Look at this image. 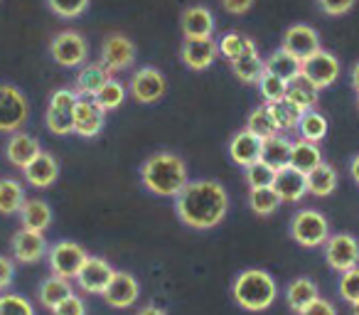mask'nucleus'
Segmentation results:
<instances>
[{"label":"nucleus","mask_w":359,"mask_h":315,"mask_svg":"<svg viewBox=\"0 0 359 315\" xmlns=\"http://www.w3.org/2000/svg\"><path fill=\"white\" fill-rule=\"evenodd\" d=\"M52 313L55 315H86V305L79 295H72V298H67L65 303H62L60 308L52 310Z\"/></svg>","instance_id":"obj_47"},{"label":"nucleus","mask_w":359,"mask_h":315,"mask_svg":"<svg viewBox=\"0 0 359 315\" xmlns=\"http://www.w3.org/2000/svg\"><path fill=\"white\" fill-rule=\"evenodd\" d=\"M349 175L354 177V182L359 185V153L352 158V163H349Z\"/></svg>","instance_id":"obj_51"},{"label":"nucleus","mask_w":359,"mask_h":315,"mask_svg":"<svg viewBox=\"0 0 359 315\" xmlns=\"http://www.w3.org/2000/svg\"><path fill=\"white\" fill-rule=\"evenodd\" d=\"M30 119L27 96L18 86L0 84V133H20Z\"/></svg>","instance_id":"obj_6"},{"label":"nucleus","mask_w":359,"mask_h":315,"mask_svg":"<svg viewBox=\"0 0 359 315\" xmlns=\"http://www.w3.org/2000/svg\"><path fill=\"white\" fill-rule=\"evenodd\" d=\"M352 315H359V303L352 305Z\"/></svg>","instance_id":"obj_54"},{"label":"nucleus","mask_w":359,"mask_h":315,"mask_svg":"<svg viewBox=\"0 0 359 315\" xmlns=\"http://www.w3.org/2000/svg\"><path fill=\"white\" fill-rule=\"evenodd\" d=\"M27 195L13 177H0V215H20Z\"/></svg>","instance_id":"obj_32"},{"label":"nucleus","mask_w":359,"mask_h":315,"mask_svg":"<svg viewBox=\"0 0 359 315\" xmlns=\"http://www.w3.org/2000/svg\"><path fill=\"white\" fill-rule=\"evenodd\" d=\"M276 175L278 173L271 166H266L264 161L254 163V166L246 168V182H249V190H264V187H273Z\"/></svg>","instance_id":"obj_41"},{"label":"nucleus","mask_w":359,"mask_h":315,"mask_svg":"<svg viewBox=\"0 0 359 315\" xmlns=\"http://www.w3.org/2000/svg\"><path fill=\"white\" fill-rule=\"evenodd\" d=\"M300 72H303V62L295 60L293 55H288L283 47L273 50L269 55V60H266V74L278 76V79L285 81V84H290L293 79H298Z\"/></svg>","instance_id":"obj_27"},{"label":"nucleus","mask_w":359,"mask_h":315,"mask_svg":"<svg viewBox=\"0 0 359 315\" xmlns=\"http://www.w3.org/2000/svg\"><path fill=\"white\" fill-rule=\"evenodd\" d=\"M318 94L320 89H315L305 76H298L288 84V91H285V99L290 101L293 106H298L300 111H313L318 106Z\"/></svg>","instance_id":"obj_33"},{"label":"nucleus","mask_w":359,"mask_h":315,"mask_svg":"<svg viewBox=\"0 0 359 315\" xmlns=\"http://www.w3.org/2000/svg\"><path fill=\"white\" fill-rule=\"evenodd\" d=\"M337 190V170L330 163H323L308 175V192L315 197H330Z\"/></svg>","instance_id":"obj_35"},{"label":"nucleus","mask_w":359,"mask_h":315,"mask_svg":"<svg viewBox=\"0 0 359 315\" xmlns=\"http://www.w3.org/2000/svg\"><path fill=\"white\" fill-rule=\"evenodd\" d=\"M180 27L185 40H210L217 30L215 13L207 6H190L180 15Z\"/></svg>","instance_id":"obj_14"},{"label":"nucleus","mask_w":359,"mask_h":315,"mask_svg":"<svg viewBox=\"0 0 359 315\" xmlns=\"http://www.w3.org/2000/svg\"><path fill=\"white\" fill-rule=\"evenodd\" d=\"M109 79H111V74L104 69V67H101V62H99V65H84L79 74H76V79H74L76 96H79V99H81V96H84V99H94V96L104 89V84Z\"/></svg>","instance_id":"obj_26"},{"label":"nucleus","mask_w":359,"mask_h":315,"mask_svg":"<svg viewBox=\"0 0 359 315\" xmlns=\"http://www.w3.org/2000/svg\"><path fill=\"white\" fill-rule=\"evenodd\" d=\"M320 298V288L315 281L305 279V276H298L293 279L288 286H285V303L293 313H303L308 305H313L315 300Z\"/></svg>","instance_id":"obj_24"},{"label":"nucleus","mask_w":359,"mask_h":315,"mask_svg":"<svg viewBox=\"0 0 359 315\" xmlns=\"http://www.w3.org/2000/svg\"><path fill=\"white\" fill-rule=\"evenodd\" d=\"M249 207L254 215L259 217H271L278 212L280 197L276 195L273 187H264V190H249Z\"/></svg>","instance_id":"obj_39"},{"label":"nucleus","mask_w":359,"mask_h":315,"mask_svg":"<svg viewBox=\"0 0 359 315\" xmlns=\"http://www.w3.org/2000/svg\"><path fill=\"white\" fill-rule=\"evenodd\" d=\"M165 74L155 67H140L133 76H130V96L140 104H155L165 96Z\"/></svg>","instance_id":"obj_11"},{"label":"nucleus","mask_w":359,"mask_h":315,"mask_svg":"<svg viewBox=\"0 0 359 315\" xmlns=\"http://www.w3.org/2000/svg\"><path fill=\"white\" fill-rule=\"evenodd\" d=\"M323 153H320V145L308 143V140H293V153H290V168L298 173H303L305 177L313 170H318L323 166Z\"/></svg>","instance_id":"obj_28"},{"label":"nucleus","mask_w":359,"mask_h":315,"mask_svg":"<svg viewBox=\"0 0 359 315\" xmlns=\"http://www.w3.org/2000/svg\"><path fill=\"white\" fill-rule=\"evenodd\" d=\"M327 130H330L327 119H325V116L320 114L318 109L305 111V114L300 116V121H298L300 140H308V143H315V145H318L320 140H323L325 135H327Z\"/></svg>","instance_id":"obj_34"},{"label":"nucleus","mask_w":359,"mask_h":315,"mask_svg":"<svg viewBox=\"0 0 359 315\" xmlns=\"http://www.w3.org/2000/svg\"><path fill=\"white\" fill-rule=\"evenodd\" d=\"M231 69H234L236 79L244 81V84H259V79L266 72V60H261L259 50L246 52L236 62H231Z\"/></svg>","instance_id":"obj_31"},{"label":"nucleus","mask_w":359,"mask_h":315,"mask_svg":"<svg viewBox=\"0 0 359 315\" xmlns=\"http://www.w3.org/2000/svg\"><path fill=\"white\" fill-rule=\"evenodd\" d=\"M72 295H74L72 283L67 279H60V276H50V279L42 281L40 288H37V298H40V303L45 305L47 310L60 308V305L65 303L67 298H72Z\"/></svg>","instance_id":"obj_30"},{"label":"nucleus","mask_w":359,"mask_h":315,"mask_svg":"<svg viewBox=\"0 0 359 315\" xmlns=\"http://www.w3.org/2000/svg\"><path fill=\"white\" fill-rule=\"evenodd\" d=\"M175 212L190 229H215L229 212V195L215 180H192L175 197Z\"/></svg>","instance_id":"obj_1"},{"label":"nucleus","mask_w":359,"mask_h":315,"mask_svg":"<svg viewBox=\"0 0 359 315\" xmlns=\"http://www.w3.org/2000/svg\"><path fill=\"white\" fill-rule=\"evenodd\" d=\"M273 190L280 197V202H300L308 195V177L303 173L293 170V168H285L276 175Z\"/></svg>","instance_id":"obj_23"},{"label":"nucleus","mask_w":359,"mask_h":315,"mask_svg":"<svg viewBox=\"0 0 359 315\" xmlns=\"http://www.w3.org/2000/svg\"><path fill=\"white\" fill-rule=\"evenodd\" d=\"M300 315H337V308H334L330 300H325L323 295H320V298L315 300L313 305H308V308H305Z\"/></svg>","instance_id":"obj_49"},{"label":"nucleus","mask_w":359,"mask_h":315,"mask_svg":"<svg viewBox=\"0 0 359 315\" xmlns=\"http://www.w3.org/2000/svg\"><path fill=\"white\" fill-rule=\"evenodd\" d=\"M357 106H359V94H357Z\"/></svg>","instance_id":"obj_55"},{"label":"nucleus","mask_w":359,"mask_h":315,"mask_svg":"<svg viewBox=\"0 0 359 315\" xmlns=\"http://www.w3.org/2000/svg\"><path fill=\"white\" fill-rule=\"evenodd\" d=\"M254 50H259L256 42L249 40V37H244V35H239V32H226L224 37H219V55L229 62H236L241 55L254 52Z\"/></svg>","instance_id":"obj_37"},{"label":"nucleus","mask_w":359,"mask_h":315,"mask_svg":"<svg viewBox=\"0 0 359 315\" xmlns=\"http://www.w3.org/2000/svg\"><path fill=\"white\" fill-rule=\"evenodd\" d=\"M45 3L57 18H65V20H74L89 8V0H45Z\"/></svg>","instance_id":"obj_43"},{"label":"nucleus","mask_w":359,"mask_h":315,"mask_svg":"<svg viewBox=\"0 0 359 315\" xmlns=\"http://www.w3.org/2000/svg\"><path fill=\"white\" fill-rule=\"evenodd\" d=\"M138 298H140V283L135 281V276H130L128 271H116L109 288L104 290L106 305H111L116 310H126L130 305H135Z\"/></svg>","instance_id":"obj_16"},{"label":"nucleus","mask_w":359,"mask_h":315,"mask_svg":"<svg viewBox=\"0 0 359 315\" xmlns=\"http://www.w3.org/2000/svg\"><path fill=\"white\" fill-rule=\"evenodd\" d=\"M89 261V254L81 244L76 241H57L47 249V264H50L52 276H60V279H76L79 271L84 269V264Z\"/></svg>","instance_id":"obj_5"},{"label":"nucleus","mask_w":359,"mask_h":315,"mask_svg":"<svg viewBox=\"0 0 359 315\" xmlns=\"http://www.w3.org/2000/svg\"><path fill=\"white\" fill-rule=\"evenodd\" d=\"M226 150H229V158L236 163V166H241L246 170L249 166H254V163L261 161V150H264V140L259 138V135H254L251 130H239V133L231 135L229 145H226Z\"/></svg>","instance_id":"obj_18"},{"label":"nucleus","mask_w":359,"mask_h":315,"mask_svg":"<svg viewBox=\"0 0 359 315\" xmlns=\"http://www.w3.org/2000/svg\"><path fill=\"white\" fill-rule=\"evenodd\" d=\"M269 109L271 119L273 123L278 126V130H290V128H298V121L303 116V111L298 106H293L288 99H280V101H273V104H264Z\"/></svg>","instance_id":"obj_36"},{"label":"nucleus","mask_w":359,"mask_h":315,"mask_svg":"<svg viewBox=\"0 0 359 315\" xmlns=\"http://www.w3.org/2000/svg\"><path fill=\"white\" fill-rule=\"evenodd\" d=\"M22 173H25L27 185L37 187V190H45V187L55 185L57 177H60V163H57V158L52 153L42 150Z\"/></svg>","instance_id":"obj_22"},{"label":"nucleus","mask_w":359,"mask_h":315,"mask_svg":"<svg viewBox=\"0 0 359 315\" xmlns=\"http://www.w3.org/2000/svg\"><path fill=\"white\" fill-rule=\"evenodd\" d=\"M50 57L62 67H84L89 57V45L84 35L76 30H62L52 37Z\"/></svg>","instance_id":"obj_8"},{"label":"nucleus","mask_w":359,"mask_h":315,"mask_svg":"<svg viewBox=\"0 0 359 315\" xmlns=\"http://www.w3.org/2000/svg\"><path fill=\"white\" fill-rule=\"evenodd\" d=\"M357 0H318V8L330 18H339V15H347L349 11L354 8Z\"/></svg>","instance_id":"obj_46"},{"label":"nucleus","mask_w":359,"mask_h":315,"mask_svg":"<svg viewBox=\"0 0 359 315\" xmlns=\"http://www.w3.org/2000/svg\"><path fill=\"white\" fill-rule=\"evenodd\" d=\"M135 62V45L126 35H109L101 45V67L114 76V72L128 69Z\"/></svg>","instance_id":"obj_12"},{"label":"nucleus","mask_w":359,"mask_h":315,"mask_svg":"<svg viewBox=\"0 0 359 315\" xmlns=\"http://www.w3.org/2000/svg\"><path fill=\"white\" fill-rule=\"evenodd\" d=\"M123 99H126V86L121 84L118 79H114V76H111V79L104 84V89L94 96L96 106H99L104 114L106 111H116L121 104H123Z\"/></svg>","instance_id":"obj_40"},{"label":"nucleus","mask_w":359,"mask_h":315,"mask_svg":"<svg viewBox=\"0 0 359 315\" xmlns=\"http://www.w3.org/2000/svg\"><path fill=\"white\" fill-rule=\"evenodd\" d=\"M222 8L229 15H244L254 8V0H222Z\"/></svg>","instance_id":"obj_50"},{"label":"nucleus","mask_w":359,"mask_h":315,"mask_svg":"<svg viewBox=\"0 0 359 315\" xmlns=\"http://www.w3.org/2000/svg\"><path fill=\"white\" fill-rule=\"evenodd\" d=\"M116 269L101 256H89V261L84 264V269L76 276V283L84 293L91 295H104V290L109 288L111 279H114Z\"/></svg>","instance_id":"obj_15"},{"label":"nucleus","mask_w":359,"mask_h":315,"mask_svg":"<svg viewBox=\"0 0 359 315\" xmlns=\"http://www.w3.org/2000/svg\"><path fill=\"white\" fill-rule=\"evenodd\" d=\"M15 279V264L8 256H0V290H6Z\"/></svg>","instance_id":"obj_48"},{"label":"nucleus","mask_w":359,"mask_h":315,"mask_svg":"<svg viewBox=\"0 0 359 315\" xmlns=\"http://www.w3.org/2000/svg\"><path fill=\"white\" fill-rule=\"evenodd\" d=\"M283 47L288 55H293L295 60L305 62L308 57H313L315 52H320V35L315 27L305 25V22H298V25H290L283 35Z\"/></svg>","instance_id":"obj_13"},{"label":"nucleus","mask_w":359,"mask_h":315,"mask_svg":"<svg viewBox=\"0 0 359 315\" xmlns=\"http://www.w3.org/2000/svg\"><path fill=\"white\" fill-rule=\"evenodd\" d=\"M290 153H293V140L283 138V135H273V138L264 140V150H261V161L271 166L276 173L290 168Z\"/></svg>","instance_id":"obj_29"},{"label":"nucleus","mask_w":359,"mask_h":315,"mask_svg":"<svg viewBox=\"0 0 359 315\" xmlns=\"http://www.w3.org/2000/svg\"><path fill=\"white\" fill-rule=\"evenodd\" d=\"M20 229L45 234L52 224V207L45 200H25L20 210Z\"/></svg>","instance_id":"obj_25"},{"label":"nucleus","mask_w":359,"mask_h":315,"mask_svg":"<svg viewBox=\"0 0 359 315\" xmlns=\"http://www.w3.org/2000/svg\"><path fill=\"white\" fill-rule=\"evenodd\" d=\"M325 261L332 271L337 274H347V271L359 266V241L352 234L342 232V234H330L325 241Z\"/></svg>","instance_id":"obj_9"},{"label":"nucleus","mask_w":359,"mask_h":315,"mask_svg":"<svg viewBox=\"0 0 359 315\" xmlns=\"http://www.w3.org/2000/svg\"><path fill=\"white\" fill-rule=\"evenodd\" d=\"M300 76H305L315 89H327V86H332L339 76V60L332 55V52L320 50L303 62Z\"/></svg>","instance_id":"obj_10"},{"label":"nucleus","mask_w":359,"mask_h":315,"mask_svg":"<svg viewBox=\"0 0 359 315\" xmlns=\"http://www.w3.org/2000/svg\"><path fill=\"white\" fill-rule=\"evenodd\" d=\"M0 315H35V305L20 293L0 295Z\"/></svg>","instance_id":"obj_42"},{"label":"nucleus","mask_w":359,"mask_h":315,"mask_svg":"<svg viewBox=\"0 0 359 315\" xmlns=\"http://www.w3.org/2000/svg\"><path fill=\"white\" fill-rule=\"evenodd\" d=\"M246 130H251L254 135H259L261 140H269V138H273V135L280 133L278 126L273 123V119H271L269 109H266L264 104L249 114V121H246Z\"/></svg>","instance_id":"obj_38"},{"label":"nucleus","mask_w":359,"mask_h":315,"mask_svg":"<svg viewBox=\"0 0 359 315\" xmlns=\"http://www.w3.org/2000/svg\"><path fill=\"white\" fill-rule=\"evenodd\" d=\"M79 104V96L74 89H57L47 104L45 123L55 135L74 133V109Z\"/></svg>","instance_id":"obj_7"},{"label":"nucleus","mask_w":359,"mask_h":315,"mask_svg":"<svg viewBox=\"0 0 359 315\" xmlns=\"http://www.w3.org/2000/svg\"><path fill=\"white\" fill-rule=\"evenodd\" d=\"M290 236L305 249H318L325 246L330 239V222L318 210H300L290 220Z\"/></svg>","instance_id":"obj_4"},{"label":"nucleus","mask_w":359,"mask_h":315,"mask_svg":"<svg viewBox=\"0 0 359 315\" xmlns=\"http://www.w3.org/2000/svg\"><path fill=\"white\" fill-rule=\"evenodd\" d=\"M259 91H261V96H264V104H273V101L285 99L288 84H285V81H280L278 76L266 74V72H264V76L259 79Z\"/></svg>","instance_id":"obj_44"},{"label":"nucleus","mask_w":359,"mask_h":315,"mask_svg":"<svg viewBox=\"0 0 359 315\" xmlns=\"http://www.w3.org/2000/svg\"><path fill=\"white\" fill-rule=\"evenodd\" d=\"M180 57H182V62H185L190 69L205 72V69H210L217 62V57H219V42H217L215 37H210V40H185L182 47H180Z\"/></svg>","instance_id":"obj_17"},{"label":"nucleus","mask_w":359,"mask_h":315,"mask_svg":"<svg viewBox=\"0 0 359 315\" xmlns=\"http://www.w3.org/2000/svg\"><path fill=\"white\" fill-rule=\"evenodd\" d=\"M106 126V114L94 99H79L74 109V133L81 138H96Z\"/></svg>","instance_id":"obj_19"},{"label":"nucleus","mask_w":359,"mask_h":315,"mask_svg":"<svg viewBox=\"0 0 359 315\" xmlns=\"http://www.w3.org/2000/svg\"><path fill=\"white\" fill-rule=\"evenodd\" d=\"M138 315H168L163 308H158V305H145V308L138 310Z\"/></svg>","instance_id":"obj_52"},{"label":"nucleus","mask_w":359,"mask_h":315,"mask_svg":"<svg viewBox=\"0 0 359 315\" xmlns=\"http://www.w3.org/2000/svg\"><path fill=\"white\" fill-rule=\"evenodd\" d=\"M352 86L357 89V94H359V62L352 67Z\"/></svg>","instance_id":"obj_53"},{"label":"nucleus","mask_w":359,"mask_h":315,"mask_svg":"<svg viewBox=\"0 0 359 315\" xmlns=\"http://www.w3.org/2000/svg\"><path fill=\"white\" fill-rule=\"evenodd\" d=\"M339 298L349 305L359 303V266L342 274V279H339Z\"/></svg>","instance_id":"obj_45"},{"label":"nucleus","mask_w":359,"mask_h":315,"mask_svg":"<svg viewBox=\"0 0 359 315\" xmlns=\"http://www.w3.org/2000/svg\"><path fill=\"white\" fill-rule=\"evenodd\" d=\"M11 249H13V256H15L20 264H37L42 256H47V241H45V236L37 234V232L20 229L13 236Z\"/></svg>","instance_id":"obj_21"},{"label":"nucleus","mask_w":359,"mask_h":315,"mask_svg":"<svg viewBox=\"0 0 359 315\" xmlns=\"http://www.w3.org/2000/svg\"><path fill=\"white\" fill-rule=\"evenodd\" d=\"M140 182L158 197H177L187 187V166L177 153L160 150L140 166Z\"/></svg>","instance_id":"obj_2"},{"label":"nucleus","mask_w":359,"mask_h":315,"mask_svg":"<svg viewBox=\"0 0 359 315\" xmlns=\"http://www.w3.org/2000/svg\"><path fill=\"white\" fill-rule=\"evenodd\" d=\"M42 153V145L35 135H27V133H13L6 143V158L13 163L15 168L25 170L32 161H35L37 155Z\"/></svg>","instance_id":"obj_20"},{"label":"nucleus","mask_w":359,"mask_h":315,"mask_svg":"<svg viewBox=\"0 0 359 315\" xmlns=\"http://www.w3.org/2000/svg\"><path fill=\"white\" fill-rule=\"evenodd\" d=\"M231 295L239 303V308L249 310V313H264L278 298V286L269 271L246 269L236 276L234 286H231Z\"/></svg>","instance_id":"obj_3"}]
</instances>
